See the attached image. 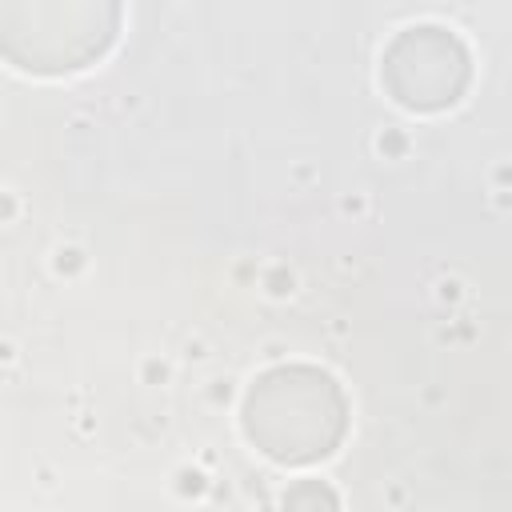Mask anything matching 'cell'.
I'll list each match as a JSON object with an SVG mask.
<instances>
[{"label":"cell","mask_w":512,"mask_h":512,"mask_svg":"<svg viewBox=\"0 0 512 512\" xmlns=\"http://www.w3.org/2000/svg\"><path fill=\"white\" fill-rule=\"evenodd\" d=\"M120 8L92 0L0 4V56L24 72L60 76L100 60L116 36Z\"/></svg>","instance_id":"cell-2"},{"label":"cell","mask_w":512,"mask_h":512,"mask_svg":"<svg viewBox=\"0 0 512 512\" xmlns=\"http://www.w3.org/2000/svg\"><path fill=\"white\" fill-rule=\"evenodd\" d=\"M284 512H340V504L324 480H296L284 492Z\"/></svg>","instance_id":"cell-4"},{"label":"cell","mask_w":512,"mask_h":512,"mask_svg":"<svg viewBox=\"0 0 512 512\" xmlns=\"http://www.w3.org/2000/svg\"><path fill=\"white\" fill-rule=\"evenodd\" d=\"M348 428V400L340 384L312 364H280L256 376L244 396L248 440L280 464L324 460Z\"/></svg>","instance_id":"cell-1"},{"label":"cell","mask_w":512,"mask_h":512,"mask_svg":"<svg viewBox=\"0 0 512 512\" xmlns=\"http://www.w3.org/2000/svg\"><path fill=\"white\" fill-rule=\"evenodd\" d=\"M468 52L444 28H408L384 52V88L412 112H440L468 88Z\"/></svg>","instance_id":"cell-3"}]
</instances>
